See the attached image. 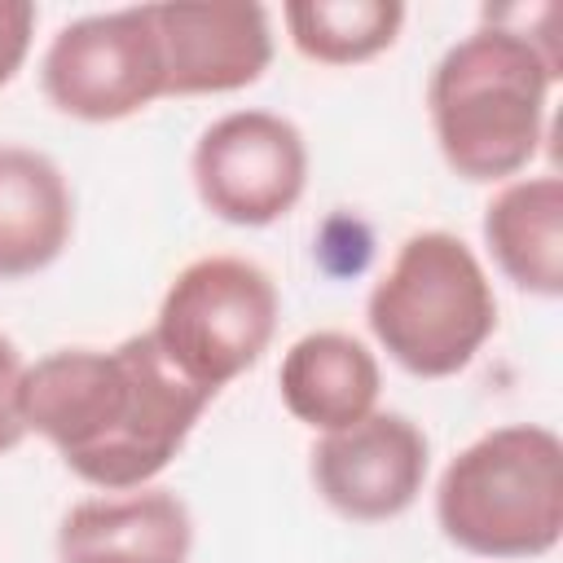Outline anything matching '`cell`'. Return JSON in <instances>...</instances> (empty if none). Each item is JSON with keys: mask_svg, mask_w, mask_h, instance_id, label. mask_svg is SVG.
<instances>
[{"mask_svg": "<svg viewBox=\"0 0 563 563\" xmlns=\"http://www.w3.org/2000/svg\"><path fill=\"white\" fill-rule=\"evenodd\" d=\"M22 356L13 347V339L0 334V453L18 449L31 431H26V413H22Z\"/></svg>", "mask_w": 563, "mask_h": 563, "instance_id": "15", "label": "cell"}, {"mask_svg": "<svg viewBox=\"0 0 563 563\" xmlns=\"http://www.w3.org/2000/svg\"><path fill=\"white\" fill-rule=\"evenodd\" d=\"M194 519L167 488H132L119 497H88L62 515V563H189Z\"/></svg>", "mask_w": 563, "mask_h": 563, "instance_id": "10", "label": "cell"}, {"mask_svg": "<svg viewBox=\"0 0 563 563\" xmlns=\"http://www.w3.org/2000/svg\"><path fill=\"white\" fill-rule=\"evenodd\" d=\"M427 466L431 449L418 422L387 409L321 435L308 453L312 488L352 523H387L405 515L427 484Z\"/></svg>", "mask_w": 563, "mask_h": 563, "instance_id": "8", "label": "cell"}, {"mask_svg": "<svg viewBox=\"0 0 563 563\" xmlns=\"http://www.w3.org/2000/svg\"><path fill=\"white\" fill-rule=\"evenodd\" d=\"M440 532L475 559H541L563 537V444L510 422L471 440L435 484Z\"/></svg>", "mask_w": 563, "mask_h": 563, "instance_id": "3", "label": "cell"}, {"mask_svg": "<svg viewBox=\"0 0 563 563\" xmlns=\"http://www.w3.org/2000/svg\"><path fill=\"white\" fill-rule=\"evenodd\" d=\"M554 79L559 53L550 40L501 22L457 40L427 84L431 132L444 163L471 185L519 176L541 150Z\"/></svg>", "mask_w": 563, "mask_h": 563, "instance_id": "2", "label": "cell"}, {"mask_svg": "<svg viewBox=\"0 0 563 563\" xmlns=\"http://www.w3.org/2000/svg\"><path fill=\"white\" fill-rule=\"evenodd\" d=\"M277 286L260 264L202 255L172 277L150 334L180 378L216 396L260 365L277 334Z\"/></svg>", "mask_w": 563, "mask_h": 563, "instance_id": "5", "label": "cell"}, {"mask_svg": "<svg viewBox=\"0 0 563 563\" xmlns=\"http://www.w3.org/2000/svg\"><path fill=\"white\" fill-rule=\"evenodd\" d=\"M290 44L321 66H356L387 53L405 26L400 0H290L282 9Z\"/></svg>", "mask_w": 563, "mask_h": 563, "instance_id": "14", "label": "cell"}, {"mask_svg": "<svg viewBox=\"0 0 563 563\" xmlns=\"http://www.w3.org/2000/svg\"><path fill=\"white\" fill-rule=\"evenodd\" d=\"M211 396L180 378L154 334L119 347H62L26 365V431L44 435L62 462L92 488H145L185 449Z\"/></svg>", "mask_w": 563, "mask_h": 563, "instance_id": "1", "label": "cell"}, {"mask_svg": "<svg viewBox=\"0 0 563 563\" xmlns=\"http://www.w3.org/2000/svg\"><path fill=\"white\" fill-rule=\"evenodd\" d=\"M369 334L413 378H453L497 330V295L479 255L444 229L400 242L365 303Z\"/></svg>", "mask_w": 563, "mask_h": 563, "instance_id": "4", "label": "cell"}, {"mask_svg": "<svg viewBox=\"0 0 563 563\" xmlns=\"http://www.w3.org/2000/svg\"><path fill=\"white\" fill-rule=\"evenodd\" d=\"M202 207L238 229H264L295 211L308 189L303 132L273 110H233L202 128L194 158Z\"/></svg>", "mask_w": 563, "mask_h": 563, "instance_id": "7", "label": "cell"}, {"mask_svg": "<svg viewBox=\"0 0 563 563\" xmlns=\"http://www.w3.org/2000/svg\"><path fill=\"white\" fill-rule=\"evenodd\" d=\"M150 9L167 62V97L238 92L255 84L273 62V31L264 4L163 0Z\"/></svg>", "mask_w": 563, "mask_h": 563, "instance_id": "9", "label": "cell"}, {"mask_svg": "<svg viewBox=\"0 0 563 563\" xmlns=\"http://www.w3.org/2000/svg\"><path fill=\"white\" fill-rule=\"evenodd\" d=\"M40 88L53 110L84 123H119L167 97V62L150 4L66 22L44 62Z\"/></svg>", "mask_w": 563, "mask_h": 563, "instance_id": "6", "label": "cell"}, {"mask_svg": "<svg viewBox=\"0 0 563 563\" xmlns=\"http://www.w3.org/2000/svg\"><path fill=\"white\" fill-rule=\"evenodd\" d=\"M75 229L62 167L26 145H0V282L48 268Z\"/></svg>", "mask_w": 563, "mask_h": 563, "instance_id": "12", "label": "cell"}, {"mask_svg": "<svg viewBox=\"0 0 563 563\" xmlns=\"http://www.w3.org/2000/svg\"><path fill=\"white\" fill-rule=\"evenodd\" d=\"M35 35V4L31 0H0V88L22 70Z\"/></svg>", "mask_w": 563, "mask_h": 563, "instance_id": "16", "label": "cell"}, {"mask_svg": "<svg viewBox=\"0 0 563 563\" xmlns=\"http://www.w3.org/2000/svg\"><path fill=\"white\" fill-rule=\"evenodd\" d=\"M277 387L295 422L330 435L374 413L383 374L361 339L343 330H312L286 347Z\"/></svg>", "mask_w": 563, "mask_h": 563, "instance_id": "11", "label": "cell"}, {"mask_svg": "<svg viewBox=\"0 0 563 563\" xmlns=\"http://www.w3.org/2000/svg\"><path fill=\"white\" fill-rule=\"evenodd\" d=\"M484 242L506 282L537 299L563 295V180L523 176L484 207Z\"/></svg>", "mask_w": 563, "mask_h": 563, "instance_id": "13", "label": "cell"}]
</instances>
